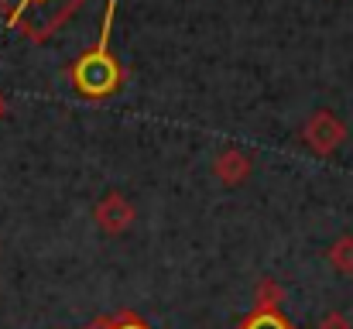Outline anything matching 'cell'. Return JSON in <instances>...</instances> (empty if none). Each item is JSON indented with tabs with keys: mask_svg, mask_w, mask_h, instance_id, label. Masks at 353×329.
Returning <instances> with one entry per match:
<instances>
[{
	"mask_svg": "<svg viewBox=\"0 0 353 329\" xmlns=\"http://www.w3.org/2000/svg\"><path fill=\"white\" fill-rule=\"evenodd\" d=\"M114 14H117V3L110 0V3H107V17H103V28H100L97 45H93L86 55H79L76 66H72V86H76V93H83V97H90V100H103V97L117 93L120 79H123L117 59H114V52H110Z\"/></svg>",
	"mask_w": 353,
	"mask_h": 329,
	"instance_id": "6da1fadb",
	"label": "cell"
},
{
	"mask_svg": "<svg viewBox=\"0 0 353 329\" xmlns=\"http://www.w3.org/2000/svg\"><path fill=\"white\" fill-rule=\"evenodd\" d=\"M83 0H0L7 24L34 41H45Z\"/></svg>",
	"mask_w": 353,
	"mask_h": 329,
	"instance_id": "7a4b0ae2",
	"label": "cell"
},
{
	"mask_svg": "<svg viewBox=\"0 0 353 329\" xmlns=\"http://www.w3.org/2000/svg\"><path fill=\"white\" fill-rule=\"evenodd\" d=\"M305 137H309V144L316 148V151H333L340 141H343V127L330 117V113H316L312 117V123L305 127Z\"/></svg>",
	"mask_w": 353,
	"mask_h": 329,
	"instance_id": "3957f363",
	"label": "cell"
},
{
	"mask_svg": "<svg viewBox=\"0 0 353 329\" xmlns=\"http://www.w3.org/2000/svg\"><path fill=\"white\" fill-rule=\"evenodd\" d=\"M130 219H134V210L123 203L120 192H110V196L97 206V223H100V230H107V233H120Z\"/></svg>",
	"mask_w": 353,
	"mask_h": 329,
	"instance_id": "277c9868",
	"label": "cell"
},
{
	"mask_svg": "<svg viewBox=\"0 0 353 329\" xmlns=\"http://www.w3.org/2000/svg\"><path fill=\"white\" fill-rule=\"evenodd\" d=\"M216 175H220L223 182H240V179L247 175V158L236 154V151H227V154L216 161Z\"/></svg>",
	"mask_w": 353,
	"mask_h": 329,
	"instance_id": "5b68a950",
	"label": "cell"
},
{
	"mask_svg": "<svg viewBox=\"0 0 353 329\" xmlns=\"http://www.w3.org/2000/svg\"><path fill=\"white\" fill-rule=\"evenodd\" d=\"M243 329H288V323L278 316V312H271V309H261L257 316H250Z\"/></svg>",
	"mask_w": 353,
	"mask_h": 329,
	"instance_id": "8992f818",
	"label": "cell"
},
{
	"mask_svg": "<svg viewBox=\"0 0 353 329\" xmlns=\"http://www.w3.org/2000/svg\"><path fill=\"white\" fill-rule=\"evenodd\" d=\"M333 264H336L340 271H350L353 275V240H340V243L333 247Z\"/></svg>",
	"mask_w": 353,
	"mask_h": 329,
	"instance_id": "52a82bcc",
	"label": "cell"
},
{
	"mask_svg": "<svg viewBox=\"0 0 353 329\" xmlns=\"http://www.w3.org/2000/svg\"><path fill=\"white\" fill-rule=\"evenodd\" d=\"M319 329H350V323H347L340 312H333V316H326V319L319 323Z\"/></svg>",
	"mask_w": 353,
	"mask_h": 329,
	"instance_id": "ba28073f",
	"label": "cell"
},
{
	"mask_svg": "<svg viewBox=\"0 0 353 329\" xmlns=\"http://www.w3.org/2000/svg\"><path fill=\"white\" fill-rule=\"evenodd\" d=\"M117 329H144L141 323H123V326H117Z\"/></svg>",
	"mask_w": 353,
	"mask_h": 329,
	"instance_id": "9c48e42d",
	"label": "cell"
}]
</instances>
